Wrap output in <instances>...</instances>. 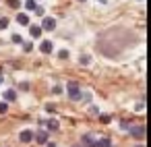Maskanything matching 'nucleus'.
<instances>
[{"instance_id": "bb28decb", "label": "nucleus", "mask_w": 151, "mask_h": 147, "mask_svg": "<svg viewBox=\"0 0 151 147\" xmlns=\"http://www.w3.org/2000/svg\"><path fill=\"white\" fill-rule=\"evenodd\" d=\"M139 147H143V145H139Z\"/></svg>"}, {"instance_id": "393cba45", "label": "nucleus", "mask_w": 151, "mask_h": 147, "mask_svg": "<svg viewBox=\"0 0 151 147\" xmlns=\"http://www.w3.org/2000/svg\"><path fill=\"white\" fill-rule=\"evenodd\" d=\"M46 147H56V145L54 143H46Z\"/></svg>"}, {"instance_id": "5701e85b", "label": "nucleus", "mask_w": 151, "mask_h": 147, "mask_svg": "<svg viewBox=\"0 0 151 147\" xmlns=\"http://www.w3.org/2000/svg\"><path fill=\"white\" fill-rule=\"evenodd\" d=\"M143 108H145V102H143V99H141V102H139V104H137V110H143Z\"/></svg>"}, {"instance_id": "4be33fe9", "label": "nucleus", "mask_w": 151, "mask_h": 147, "mask_svg": "<svg viewBox=\"0 0 151 147\" xmlns=\"http://www.w3.org/2000/svg\"><path fill=\"white\" fill-rule=\"evenodd\" d=\"M35 15H44V9L42 6H35Z\"/></svg>"}, {"instance_id": "2eb2a0df", "label": "nucleus", "mask_w": 151, "mask_h": 147, "mask_svg": "<svg viewBox=\"0 0 151 147\" xmlns=\"http://www.w3.org/2000/svg\"><path fill=\"white\" fill-rule=\"evenodd\" d=\"M23 50H25V52H31V50H33V44H31V42H23Z\"/></svg>"}, {"instance_id": "aec40b11", "label": "nucleus", "mask_w": 151, "mask_h": 147, "mask_svg": "<svg viewBox=\"0 0 151 147\" xmlns=\"http://www.w3.org/2000/svg\"><path fill=\"white\" fill-rule=\"evenodd\" d=\"M89 62H91V58H89V56H81V64H83V66H85V64H89Z\"/></svg>"}, {"instance_id": "9b49d317", "label": "nucleus", "mask_w": 151, "mask_h": 147, "mask_svg": "<svg viewBox=\"0 0 151 147\" xmlns=\"http://www.w3.org/2000/svg\"><path fill=\"white\" fill-rule=\"evenodd\" d=\"M83 145H85V147H95V141L91 139V135H85V137H83Z\"/></svg>"}, {"instance_id": "a211bd4d", "label": "nucleus", "mask_w": 151, "mask_h": 147, "mask_svg": "<svg viewBox=\"0 0 151 147\" xmlns=\"http://www.w3.org/2000/svg\"><path fill=\"white\" fill-rule=\"evenodd\" d=\"M58 58H62V60L68 58V50H60V52H58Z\"/></svg>"}, {"instance_id": "f03ea898", "label": "nucleus", "mask_w": 151, "mask_h": 147, "mask_svg": "<svg viewBox=\"0 0 151 147\" xmlns=\"http://www.w3.org/2000/svg\"><path fill=\"white\" fill-rule=\"evenodd\" d=\"M40 27H42V31H54V27H56V21H54L52 17H46V19H44V23H42Z\"/></svg>"}, {"instance_id": "f3484780", "label": "nucleus", "mask_w": 151, "mask_h": 147, "mask_svg": "<svg viewBox=\"0 0 151 147\" xmlns=\"http://www.w3.org/2000/svg\"><path fill=\"white\" fill-rule=\"evenodd\" d=\"M13 42H15V44H23V37H21L19 33H15V35H13Z\"/></svg>"}, {"instance_id": "6e6552de", "label": "nucleus", "mask_w": 151, "mask_h": 147, "mask_svg": "<svg viewBox=\"0 0 151 147\" xmlns=\"http://www.w3.org/2000/svg\"><path fill=\"white\" fill-rule=\"evenodd\" d=\"M17 23H19V25H29V15L19 13V15H17Z\"/></svg>"}, {"instance_id": "4468645a", "label": "nucleus", "mask_w": 151, "mask_h": 147, "mask_svg": "<svg viewBox=\"0 0 151 147\" xmlns=\"http://www.w3.org/2000/svg\"><path fill=\"white\" fill-rule=\"evenodd\" d=\"M35 6H37L35 0H27V2H25V9H27V11H35Z\"/></svg>"}, {"instance_id": "423d86ee", "label": "nucleus", "mask_w": 151, "mask_h": 147, "mask_svg": "<svg viewBox=\"0 0 151 147\" xmlns=\"http://www.w3.org/2000/svg\"><path fill=\"white\" fill-rule=\"evenodd\" d=\"M40 50H42L44 54H50V52L54 50V46H52V42H50V40H44V42H42V46H40Z\"/></svg>"}, {"instance_id": "9d476101", "label": "nucleus", "mask_w": 151, "mask_h": 147, "mask_svg": "<svg viewBox=\"0 0 151 147\" xmlns=\"http://www.w3.org/2000/svg\"><path fill=\"white\" fill-rule=\"evenodd\" d=\"M46 126H48L50 130H58V126H60V124H58V120H54V118H50V120L46 122Z\"/></svg>"}, {"instance_id": "ddd939ff", "label": "nucleus", "mask_w": 151, "mask_h": 147, "mask_svg": "<svg viewBox=\"0 0 151 147\" xmlns=\"http://www.w3.org/2000/svg\"><path fill=\"white\" fill-rule=\"evenodd\" d=\"M6 4H9L11 9H19V6H21V0H6Z\"/></svg>"}, {"instance_id": "6ab92c4d", "label": "nucleus", "mask_w": 151, "mask_h": 147, "mask_svg": "<svg viewBox=\"0 0 151 147\" xmlns=\"http://www.w3.org/2000/svg\"><path fill=\"white\" fill-rule=\"evenodd\" d=\"M6 110H9V106L4 102H0V114H6Z\"/></svg>"}, {"instance_id": "20e7f679", "label": "nucleus", "mask_w": 151, "mask_h": 147, "mask_svg": "<svg viewBox=\"0 0 151 147\" xmlns=\"http://www.w3.org/2000/svg\"><path fill=\"white\" fill-rule=\"evenodd\" d=\"M42 33H44V31H42V27H40V25H29V35H31L33 40H40V37H42Z\"/></svg>"}, {"instance_id": "dca6fc26", "label": "nucleus", "mask_w": 151, "mask_h": 147, "mask_svg": "<svg viewBox=\"0 0 151 147\" xmlns=\"http://www.w3.org/2000/svg\"><path fill=\"white\" fill-rule=\"evenodd\" d=\"M6 27H9V19L2 17V19H0V29H6Z\"/></svg>"}, {"instance_id": "39448f33", "label": "nucleus", "mask_w": 151, "mask_h": 147, "mask_svg": "<svg viewBox=\"0 0 151 147\" xmlns=\"http://www.w3.org/2000/svg\"><path fill=\"white\" fill-rule=\"evenodd\" d=\"M19 139H21L23 143H31V141H33V130H29V128H27V130H21Z\"/></svg>"}, {"instance_id": "1a4fd4ad", "label": "nucleus", "mask_w": 151, "mask_h": 147, "mask_svg": "<svg viewBox=\"0 0 151 147\" xmlns=\"http://www.w3.org/2000/svg\"><path fill=\"white\" fill-rule=\"evenodd\" d=\"M130 133H132L137 139H143V137H145V126H137V128H132Z\"/></svg>"}, {"instance_id": "f8f14e48", "label": "nucleus", "mask_w": 151, "mask_h": 147, "mask_svg": "<svg viewBox=\"0 0 151 147\" xmlns=\"http://www.w3.org/2000/svg\"><path fill=\"white\" fill-rule=\"evenodd\" d=\"M112 143H110V139H99L97 143H95V147H110Z\"/></svg>"}, {"instance_id": "7ed1b4c3", "label": "nucleus", "mask_w": 151, "mask_h": 147, "mask_svg": "<svg viewBox=\"0 0 151 147\" xmlns=\"http://www.w3.org/2000/svg\"><path fill=\"white\" fill-rule=\"evenodd\" d=\"M33 139H35L40 145H46V143H48V130H37V133H33Z\"/></svg>"}, {"instance_id": "b1692460", "label": "nucleus", "mask_w": 151, "mask_h": 147, "mask_svg": "<svg viewBox=\"0 0 151 147\" xmlns=\"http://www.w3.org/2000/svg\"><path fill=\"white\" fill-rule=\"evenodd\" d=\"M46 110H48V112H56V108H54L52 104H48V106H46Z\"/></svg>"}, {"instance_id": "a878e982", "label": "nucleus", "mask_w": 151, "mask_h": 147, "mask_svg": "<svg viewBox=\"0 0 151 147\" xmlns=\"http://www.w3.org/2000/svg\"><path fill=\"white\" fill-rule=\"evenodd\" d=\"M2 81H4V75H2V73H0V83H2Z\"/></svg>"}, {"instance_id": "412c9836", "label": "nucleus", "mask_w": 151, "mask_h": 147, "mask_svg": "<svg viewBox=\"0 0 151 147\" xmlns=\"http://www.w3.org/2000/svg\"><path fill=\"white\" fill-rule=\"evenodd\" d=\"M99 118H101V122H104V124H108V122H110V120H112V118H110V116H108V114H104V116H99Z\"/></svg>"}, {"instance_id": "0eeeda50", "label": "nucleus", "mask_w": 151, "mask_h": 147, "mask_svg": "<svg viewBox=\"0 0 151 147\" xmlns=\"http://www.w3.org/2000/svg\"><path fill=\"white\" fill-rule=\"evenodd\" d=\"M4 99H6V102H15V99H17V91H15V89H6V91H4Z\"/></svg>"}, {"instance_id": "f257e3e1", "label": "nucleus", "mask_w": 151, "mask_h": 147, "mask_svg": "<svg viewBox=\"0 0 151 147\" xmlns=\"http://www.w3.org/2000/svg\"><path fill=\"white\" fill-rule=\"evenodd\" d=\"M66 93H68V97H70L73 102H79V99L83 97V93H81V89H79V85H77L75 81H68V85H66Z\"/></svg>"}]
</instances>
